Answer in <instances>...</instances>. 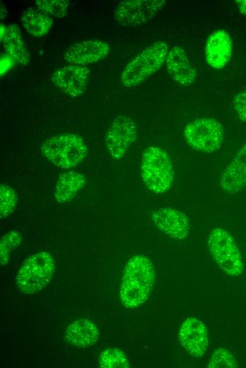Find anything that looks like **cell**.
Here are the masks:
<instances>
[{"label": "cell", "instance_id": "25", "mask_svg": "<svg viewBox=\"0 0 246 368\" xmlns=\"http://www.w3.org/2000/svg\"><path fill=\"white\" fill-rule=\"evenodd\" d=\"M207 367L209 368H235L238 367L239 364L236 358L228 350L219 348L213 353Z\"/></svg>", "mask_w": 246, "mask_h": 368}, {"label": "cell", "instance_id": "26", "mask_svg": "<svg viewBox=\"0 0 246 368\" xmlns=\"http://www.w3.org/2000/svg\"><path fill=\"white\" fill-rule=\"evenodd\" d=\"M233 106L238 118L246 122V89L235 96Z\"/></svg>", "mask_w": 246, "mask_h": 368}, {"label": "cell", "instance_id": "10", "mask_svg": "<svg viewBox=\"0 0 246 368\" xmlns=\"http://www.w3.org/2000/svg\"><path fill=\"white\" fill-rule=\"evenodd\" d=\"M152 220L160 231L175 240L184 239L190 230L187 216L172 207H162L154 211Z\"/></svg>", "mask_w": 246, "mask_h": 368}, {"label": "cell", "instance_id": "20", "mask_svg": "<svg viewBox=\"0 0 246 368\" xmlns=\"http://www.w3.org/2000/svg\"><path fill=\"white\" fill-rule=\"evenodd\" d=\"M4 50L18 63L26 65L30 60V52L25 47L21 31L16 24H11L7 27L3 40Z\"/></svg>", "mask_w": 246, "mask_h": 368}, {"label": "cell", "instance_id": "6", "mask_svg": "<svg viewBox=\"0 0 246 368\" xmlns=\"http://www.w3.org/2000/svg\"><path fill=\"white\" fill-rule=\"evenodd\" d=\"M207 243L212 258L225 273L236 277L242 272L244 263L242 255L228 231L223 228H214L209 234Z\"/></svg>", "mask_w": 246, "mask_h": 368}, {"label": "cell", "instance_id": "14", "mask_svg": "<svg viewBox=\"0 0 246 368\" xmlns=\"http://www.w3.org/2000/svg\"><path fill=\"white\" fill-rule=\"evenodd\" d=\"M233 52V40L223 29L213 31L209 36L205 46V59L212 69H223L230 61Z\"/></svg>", "mask_w": 246, "mask_h": 368}, {"label": "cell", "instance_id": "8", "mask_svg": "<svg viewBox=\"0 0 246 368\" xmlns=\"http://www.w3.org/2000/svg\"><path fill=\"white\" fill-rule=\"evenodd\" d=\"M137 139L134 120L127 115H119L110 125L105 143L111 157L119 161Z\"/></svg>", "mask_w": 246, "mask_h": 368}, {"label": "cell", "instance_id": "7", "mask_svg": "<svg viewBox=\"0 0 246 368\" xmlns=\"http://www.w3.org/2000/svg\"><path fill=\"white\" fill-rule=\"evenodd\" d=\"M184 136L196 151L211 154L221 147L224 129L221 122L214 118L200 117L185 126Z\"/></svg>", "mask_w": 246, "mask_h": 368}, {"label": "cell", "instance_id": "16", "mask_svg": "<svg viewBox=\"0 0 246 368\" xmlns=\"http://www.w3.org/2000/svg\"><path fill=\"white\" fill-rule=\"evenodd\" d=\"M165 64L168 74L177 84L188 87L195 81L196 69L181 47L175 45L169 50Z\"/></svg>", "mask_w": 246, "mask_h": 368}, {"label": "cell", "instance_id": "17", "mask_svg": "<svg viewBox=\"0 0 246 368\" xmlns=\"http://www.w3.org/2000/svg\"><path fill=\"white\" fill-rule=\"evenodd\" d=\"M66 341L78 347H87L95 344L99 338L97 326L87 318H79L66 329Z\"/></svg>", "mask_w": 246, "mask_h": 368}, {"label": "cell", "instance_id": "21", "mask_svg": "<svg viewBox=\"0 0 246 368\" xmlns=\"http://www.w3.org/2000/svg\"><path fill=\"white\" fill-rule=\"evenodd\" d=\"M99 364L102 368H127V357L123 351L117 347H108L99 356Z\"/></svg>", "mask_w": 246, "mask_h": 368}, {"label": "cell", "instance_id": "4", "mask_svg": "<svg viewBox=\"0 0 246 368\" xmlns=\"http://www.w3.org/2000/svg\"><path fill=\"white\" fill-rule=\"evenodd\" d=\"M40 150L48 161L61 168L76 166L88 153L82 137L71 133L59 134L47 139L42 142Z\"/></svg>", "mask_w": 246, "mask_h": 368}, {"label": "cell", "instance_id": "19", "mask_svg": "<svg viewBox=\"0 0 246 368\" xmlns=\"http://www.w3.org/2000/svg\"><path fill=\"white\" fill-rule=\"evenodd\" d=\"M20 23L30 35L34 37H42L50 30L53 20L38 8L29 7L22 12Z\"/></svg>", "mask_w": 246, "mask_h": 368}, {"label": "cell", "instance_id": "29", "mask_svg": "<svg viewBox=\"0 0 246 368\" xmlns=\"http://www.w3.org/2000/svg\"><path fill=\"white\" fill-rule=\"evenodd\" d=\"M7 15V11L4 8V7L2 8V6L1 5V19H4V18Z\"/></svg>", "mask_w": 246, "mask_h": 368}, {"label": "cell", "instance_id": "12", "mask_svg": "<svg viewBox=\"0 0 246 368\" xmlns=\"http://www.w3.org/2000/svg\"><path fill=\"white\" fill-rule=\"evenodd\" d=\"M110 51V45L104 41L86 40L71 45L64 58L69 64L85 66L104 59Z\"/></svg>", "mask_w": 246, "mask_h": 368}, {"label": "cell", "instance_id": "9", "mask_svg": "<svg viewBox=\"0 0 246 368\" xmlns=\"http://www.w3.org/2000/svg\"><path fill=\"white\" fill-rule=\"evenodd\" d=\"M166 4L165 0H125L114 10V17L122 26L136 27L151 20Z\"/></svg>", "mask_w": 246, "mask_h": 368}, {"label": "cell", "instance_id": "3", "mask_svg": "<svg viewBox=\"0 0 246 368\" xmlns=\"http://www.w3.org/2000/svg\"><path fill=\"white\" fill-rule=\"evenodd\" d=\"M168 45L157 41L136 54L124 68L121 81L127 88H134L157 72L165 62Z\"/></svg>", "mask_w": 246, "mask_h": 368}, {"label": "cell", "instance_id": "5", "mask_svg": "<svg viewBox=\"0 0 246 368\" xmlns=\"http://www.w3.org/2000/svg\"><path fill=\"white\" fill-rule=\"evenodd\" d=\"M54 269L55 261L49 253H35L23 261L17 273L16 285L23 294H35L50 282Z\"/></svg>", "mask_w": 246, "mask_h": 368}, {"label": "cell", "instance_id": "11", "mask_svg": "<svg viewBox=\"0 0 246 368\" xmlns=\"http://www.w3.org/2000/svg\"><path fill=\"white\" fill-rule=\"evenodd\" d=\"M89 73L86 66L69 64L56 69L52 81L64 93L78 97L85 92Z\"/></svg>", "mask_w": 246, "mask_h": 368}, {"label": "cell", "instance_id": "27", "mask_svg": "<svg viewBox=\"0 0 246 368\" xmlns=\"http://www.w3.org/2000/svg\"><path fill=\"white\" fill-rule=\"evenodd\" d=\"M235 4L239 12L246 15V0H236Z\"/></svg>", "mask_w": 246, "mask_h": 368}, {"label": "cell", "instance_id": "18", "mask_svg": "<svg viewBox=\"0 0 246 368\" xmlns=\"http://www.w3.org/2000/svg\"><path fill=\"white\" fill-rule=\"evenodd\" d=\"M86 183L85 176L76 171H67L59 175L54 187V198L58 203L72 200Z\"/></svg>", "mask_w": 246, "mask_h": 368}, {"label": "cell", "instance_id": "15", "mask_svg": "<svg viewBox=\"0 0 246 368\" xmlns=\"http://www.w3.org/2000/svg\"><path fill=\"white\" fill-rule=\"evenodd\" d=\"M219 184L229 195H235L246 187V142L223 170Z\"/></svg>", "mask_w": 246, "mask_h": 368}, {"label": "cell", "instance_id": "23", "mask_svg": "<svg viewBox=\"0 0 246 368\" xmlns=\"http://www.w3.org/2000/svg\"><path fill=\"white\" fill-rule=\"evenodd\" d=\"M22 241L21 235L16 231H11L1 238L0 259L1 265L8 263L11 253L20 245Z\"/></svg>", "mask_w": 246, "mask_h": 368}, {"label": "cell", "instance_id": "1", "mask_svg": "<svg viewBox=\"0 0 246 368\" xmlns=\"http://www.w3.org/2000/svg\"><path fill=\"white\" fill-rule=\"evenodd\" d=\"M155 279L152 262L145 255L132 256L127 263L120 287V299L127 308H136L148 298Z\"/></svg>", "mask_w": 246, "mask_h": 368}, {"label": "cell", "instance_id": "22", "mask_svg": "<svg viewBox=\"0 0 246 368\" xmlns=\"http://www.w3.org/2000/svg\"><path fill=\"white\" fill-rule=\"evenodd\" d=\"M18 204V195L10 185L1 183L0 185V216L6 218L16 209Z\"/></svg>", "mask_w": 246, "mask_h": 368}, {"label": "cell", "instance_id": "24", "mask_svg": "<svg viewBox=\"0 0 246 368\" xmlns=\"http://www.w3.org/2000/svg\"><path fill=\"white\" fill-rule=\"evenodd\" d=\"M37 8L57 18H63L67 13L69 1L67 0H37Z\"/></svg>", "mask_w": 246, "mask_h": 368}, {"label": "cell", "instance_id": "28", "mask_svg": "<svg viewBox=\"0 0 246 368\" xmlns=\"http://www.w3.org/2000/svg\"><path fill=\"white\" fill-rule=\"evenodd\" d=\"M7 28L4 24H1V42H3Z\"/></svg>", "mask_w": 246, "mask_h": 368}, {"label": "cell", "instance_id": "13", "mask_svg": "<svg viewBox=\"0 0 246 368\" xmlns=\"http://www.w3.org/2000/svg\"><path fill=\"white\" fill-rule=\"evenodd\" d=\"M179 338L182 347L195 358L201 357L209 345L205 325L194 317L183 321L179 330Z\"/></svg>", "mask_w": 246, "mask_h": 368}, {"label": "cell", "instance_id": "2", "mask_svg": "<svg viewBox=\"0 0 246 368\" xmlns=\"http://www.w3.org/2000/svg\"><path fill=\"white\" fill-rule=\"evenodd\" d=\"M141 176L147 188L153 193L168 191L175 178L174 165L169 154L161 147H147L141 160Z\"/></svg>", "mask_w": 246, "mask_h": 368}]
</instances>
